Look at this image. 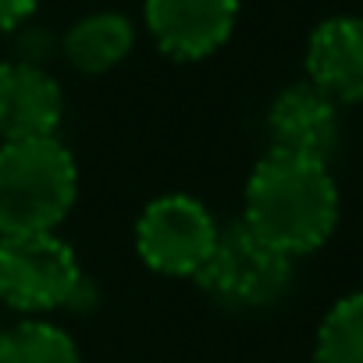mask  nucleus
<instances>
[{"instance_id": "nucleus-1", "label": "nucleus", "mask_w": 363, "mask_h": 363, "mask_svg": "<svg viewBox=\"0 0 363 363\" xmlns=\"http://www.w3.org/2000/svg\"><path fill=\"white\" fill-rule=\"evenodd\" d=\"M342 200L328 164L271 153L257 160L242 193V225L285 257L317 253L338 228Z\"/></svg>"}, {"instance_id": "nucleus-3", "label": "nucleus", "mask_w": 363, "mask_h": 363, "mask_svg": "<svg viewBox=\"0 0 363 363\" xmlns=\"http://www.w3.org/2000/svg\"><path fill=\"white\" fill-rule=\"evenodd\" d=\"M0 306L22 320L54 310L89 313L96 306V285L57 232L15 235L0 239Z\"/></svg>"}, {"instance_id": "nucleus-11", "label": "nucleus", "mask_w": 363, "mask_h": 363, "mask_svg": "<svg viewBox=\"0 0 363 363\" xmlns=\"http://www.w3.org/2000/svg\"><path fill=\"white\" fill-rule=\"evenodd\" d=\"M0 363H86V359L75 338L61 324L36 317L0 331Z\"/></svg>"}, {"instance_id": "nucleus-4", "label": "nucleus", "mask_w": 363, "mask_h": 363, "mask_svg": "<svg viewBox=\"0 0 363 363\" xmlns=\"http://www.w3.org/2000/svg\"><path fill=\"white\" fill-rule=\"evenodd\" d=\"M292 257L264 242L242 221H232L218 232V246L196 285L228 310H264L292 289Z\"/></svg>"}, {"instance_id": "nucleus-6", "label": "nucleus", "mask_w": 363, "mask_h": 363, "mask_svg": "<svg viewBox=\"0 0 363 363\" xmlns=\"http://www.w3.org/2000/svg\"><path fill=\"white\" fill-rule=\"evenodd\" d=\"M239 22V0H143V26L171 61L218 54Z\"/></svg>"}, {"instance_id": "nucleus-12", "label": "nucleus", "mask_w": 363, "mask_h": 363, "mask_svg": "<svg viewBox=\"0 0 363 363\" xmlns=\"http://www.w3.org/2000/svg\"><path fill=\"white\" fill-rule=\"evenodd\" d=\"M313 363H363V289L331 303L317 324Z\"/></svg>"}, {"instance_id": "nucleus-7", "label": "nucleus", "mask_w": 363, "mask_h": 363, "mask_svg": "<svg viewBox=\"0 0 363 363\" xmlns=\"http://www.w3.org/2000/svg\"><path fill=\"white\" fill-rule=\"evenodd\" d=\"M267 139H271V153L328 164L342 139L338 104H331L310 82H296L271 100Z\"/></svg>"}, {"instance_id": "nucleus-2", "label": "nucleus", "mask_w": 363, "mask_h": 363, "mask_svg": "<svg viewBox=\"0 0 363 363\" xmlns=\"http://www.w3.org/2000/svg\"><path fill=\"white\" fill-rule=\"evenodd\" d=\"M75 196L79 167L57 135L0 143V239L57 232Z\"/></svg>"}, {"instance_id": "nucleus-9", "label": "nucleus", "mask_w": 363, "mask_h": 363, "mask_svg": "<svg viewBox=\"0 0 363 363\" xmlns=\"http://www.w3.org/2000/svg\"><path fill=\"white\" fill-rule=\"evenodd\" d=\"M306 82L331 104H363V18H324L306 40Z\"/></svg>"}, {"instance_id": "nucleus-13", "label": "nucleus", "mask_w": 363, "mask_h": 363, "mask_svg": "<svg viewBox=\"0 0 363 363\" xmlns=\"http://www.w3.org/2000/svg\"><path fill=\"white\" fill-rule=\"evenodd\" d=\"M40 0H0V36L22 33L29 26V18L36 15Z\"/></svg>"}, {"instance_id": "nucleus-8", "label": "nucleus", "mask_w": 363, "mask_h": 363, "mask_svg": "<svg viewBox=\"0 0 363 363\" xmlns=\"http://www.w3.org/2000/svg\"><path fill=\"white\" fill-rule=\"evenodd\" d=\"M61 121L65 89L43 65L0 61V143L57 135Z\"/></svg>"}, {"instance_id": "nucleus-5", "label": "nucleus", "mask_w": 363, "mask_h": 363, "mask_svg": "<svg viewBox=\"0 0 363 363\" xmlns=\"http://www.w3.org/2000/svg\"><path fill=\"white\" fill-rule=\"evenodd\" d=\"M218 232L221 225L203 200L189 193H164L135 218V253L157 274L196 281L218 246Z\"/></svg>"}, {"instance_id": "nucleus-10", "label": "nucleus", "mask_w": 363, "mask_h": 363, "mask_svg": "<svg viewBox=\"0 0 363 363\" xmlns=\"http://www.w3.org/2000/svg\"><path fill=\"white\" fill-rule=\"evenodd\" d=\"M135 47V22L121 11H96L79 18L61 36V54L79 75L114 72Z\"/></svg>"}]
</instances>
